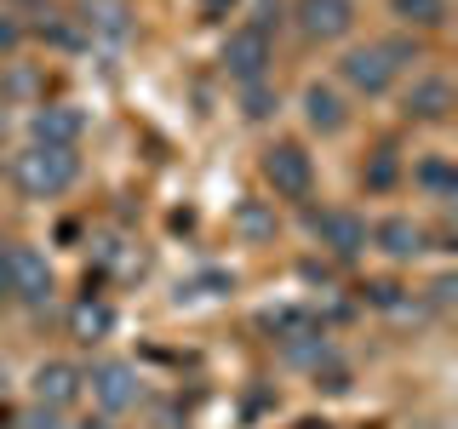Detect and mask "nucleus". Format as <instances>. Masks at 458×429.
Returning <instances> with one entry per match:
<instances>
[{
  "instance_id": "20e7f679",
  "label": "nucleus",
  "mask_w": 458,
  "mask_h": 429,
  "mask_svg": "<svg viewBox=\"0 0 458 429\" xmlns=\"http://www.w3.org/2000/svg\"><path fill=\"white\" fill-rule=\"evenodd\" d=\"M258 166H264V183H269L281 200H310V195H315V155L304 149V143H293V138L269 143Z\"/></svg>"
},
{
  "instance_id": "f257e3e1",
  "label": "nucleus",
  "mask_w": 458,
  "mask_h": 429,
  "mask_svg": "<svg viewBox=\"0 0 458 429\" xmlns=\"http://www.w3.org/2000/svg\"><path fill=\"white\" fill-rule=\"evenodd\" d=\"M419 63V40H367V46H350L338 57V75L350 92L361 97H384L401 80V69Z\"/></svg>"
},
{
  "instance_id": "4468645a",
  "label": "nucleus",
  "mask_w": 458,
  "mask_h": 429,
  "mask_svg": "<svg viewBox=\"0 0 458 429\" xmlns=\"http://www.w3.org/2000/svg\"><path fill=\"white\" fill-rule=\"evenodd\" d=\"M69 332H75L81 343H98L114 332V309L104 304V298H81L75 309H69Z\"/></svg>"
},
{
  "instance_id": "ddd939ff",
  "label": "nucleus",
  "mask_w": 458,
  "mask_h": 429,
  "mask_svg": "<svg viewBox=\"0 0 458 429\" xmlns=\"http://www.w3.org/2000/svg\"><path fill=\"white\" fill-rule=\"evenodd\" d=\"M372 247H378L384 257H395V264H412L424 247H429V235H424V223H412V218H384L378 229H372Z\"/></svg>"
},
{
  "instance_id": "39448f33",
  "label": "nucleus",
  "mask_w": 458,
  "mask_h": 429,
  "mask_svg": "<svg viewBox=\"0 0 458 429\" xmlns=\"http://www.w3.org/2000/svg\"><path fill=\"white\" fill-rule=\"evenodd\" d=\"M310 235H315V247H321V252L344 257V264L367 252V223L355 218L350 206H321V212H310Z\"/></svg>"
},
{
  "instance_id": "393cba45",
  "label": "nucleus",
  "mask_w": 458,
  "mask_h": 429,
  "mask_svg": "<svg viewBox=\"0 0 458 429\" xmlns=\"http://www.w3.org/2000/svg\"><path fill=\"white\" fill-rule=\"evenodd\" d=\"M0 390H6V366H0Z\"/></svg>"
},
{
  "instance_id": "9b49d317",
  "label": "nucleus",
  "mask_w": 458,
  "mask_h": 429,
  "mask_svg": "<svg viewBox=\"0 0 458 429\" xmlns=\"http://www.w3.org/2000/svg\"><path fill=\"white\" fill-rule=\"evenodd\" d=\"M304 126H310V132H321V138H338L344 126H350V109H344V97L327 80H310L304 86Z\"/></svg>"
},
{
  "instance_id": "6e6552de",
  "label": "nucleus",
  "mask_w": 458,
  "mask_h": 429,
  "mask_svg": "<svg viewBox=\"0 0 458 429\" xmlns=\"http://www.w3.org/2000/svg\"><path fill=\"white\" fill-rule=\"evenodd\" d=\"M86 132V114L75 104H40L29 114V143H52V149H75Z\"/></svg>"
},
{
  "instance_id": "f8f14e48",
  "label": "nucleus",
  "mask_w": 458,
  "mask_h": 429,
  "mask_svg": "<svg viewBox=\"0 0 458 429\" xmlns=\"http://www.w3.org/2000/svg\"><path fill=\"white\" fill-rule=\"evenodd\" d=\"M401 104H407L412 121H429V126H436V121H447V114H453V80L447 75H419V80L407 86V97H401Z\"/></svg>"
},
{
  "instance_id": "423d86ee",
  "label": "nucleus",
  "mask_w": 458,
  "mask_h": 429,
  "mask_svg": "<svg viewBox=\"0 0 458 429\" xmlns=\"http://www.w3.org/2000/svg\"><path fill=\"white\" fill-rule=\"evenodd\" d=\"M86 390H92V400L104 412H132L138 395H143V378L132 361H92V372H86Z\"/></svg>"
},
{
  "instance_id": "4be33fe9",
  "label": "nucleus",
  "mask_w": 458,
  "mask_h": 429,
  "mask_svg": "<svg viewBox=\"0 0 458 429\" xmlns=\"http://www.w3.org/2000/svg\"><path fill=\"white\" fill-rule=\"evenodd\" d=\"M18 40H23V23L12 12H0V46H18Z\"/></svg>"
},
{
  "instance_id": "0eeeda50",
  "label": "nucleus",
  "mask_w": 458,
  "mask_h": 429,
  "mask_svg": "<svg viewBox=\"0 0 458 429\" xmlns=\"http://www.w3.org/2000/svg\"><path fill=\"white\" fill-rule=\"evenodd\" d=\"M52 292H57V275H52L47 252L12 247V292H6V298H18V304H29V309H47Z\"/></svg>"
},
{
  "instance_id": "5701e85b",
  "label": "nucleus",
  "mask_w": 458,
  "mask_h": 429,
  "mask_svg": "<svg viewBox=\"0 0 458 429\" xmlns=\"http://www.w3.org/2000/svg\"><path fill=\"white\" fill-rule=\"evenodd\" d=\"M12 292V240H0V298Z\"/></svg>"
},
{
  "instance_id": "2eb2a0df",
  "label": "nucleus",
  "mask_w": 458,
  "mask_h": 429,
  "mask_svg": "<svg viewBox=\"0 0 458 429\" xmlns=\"http://www.w3.org/2000/svg\"><path fill=\"white\" fill-rule=\"evenodd\" d=\"M412 183L429 189L436 200H453L458 195V178H453V161H447V155H429V161H419V166H412Z\"/></svg>"
},
{
  "instance_id": "a211bd4d",
  "label": "nucleus",
  "mask_w": 458,
  "mask_h": 429,
  "mask_svg": "<svg viewBox=\"0 0 458 429\" xmlns=\"http://www.w3.org/2000/svg\"><path fill=\"white\" fill-rule=\"evenodd\" d=\"M269 109H276L269 80H247V86H241V114H247V121H269Z\"/></svg>"
},
{
  "instance_id": "412c9836",
  "label": "nucleus",
  "mask_w": 458,
  "mask_h": 429,
  "mask_svg": "<svg viewBox=\"0 0 458 429\" xmlns=\"http://www.w3.org/2000/svg\"><path fill=\"white\" fill-rule=\"evenodd\" d=\"M18 424H23V429H69V424H64V412H57V407H40V400L23 412Z\"/></svg>"
},
{
  "instance_id": "aec40b11",
  "label": "nucleus",
  "mask_w": 458,
  "mask_h": 429,
  "mask_svg": "<svg viewBox=\"0 0 458 429\" xmlns=\"http://www.w3.org/2000/svg\"><path fill=\"white\" fill-rule=\"evenodd\" d=\"M395 155L390 149H378V155H372V166H367V189H390V183H395Z\"/></svg>"
},
{
  "instance_id": "f03ea898",
  "label": "nucleus",
  "mask_w": 458,
  "mask_h": 429,
  "mask_svg": "<svg viewBox=\"0 0 458 429\" xmlns=\"http://www.w3.org/2000/svg\"><path fill=\"white\" fill-rule=\"evenodd\" d=\"M12 183L23 200H57L81 183V155L75 149H52V143H29L12 161Z\"/></svg>"
},
{
  "instance_id": "9d476101",
  "label": "nucleus",
  "mask_w": 458,
  "mask_h": 429,
  "mask_svg": "<svg viewBox=\"0 0 458 429\" xmlns=\"http://www.w3.org/2000/svg\"><path fill=\"white\" fill-rule=\"evenodd\" d=\"M298 29L310 40H344L355 29V0H298Z\"/></svg>"
},
{
  "instance_id": "dca6fc26",
  "label": "nucleus",
  "mask_w": 458,
  "mask_h": 429,
  "mask_svg": "<svg viewBox=\"0 0 458 429\" xmlns=\"http://www.w3.org/2000/svg\"><path fill=\"white\" fill-rule=\"evenodd\" d=\"M390 12L407 29H441L447 23V0H390Z\"/></svg>"
},
{
  "instance_id": "b1692460",
  "label": "nucleus",
  "mask_w": 458,
  "mask_h": 429,
  "mask_svg": "<svg viewBox=\"0 0 458 429\" xmlns=\"http://www.w3.org/2000/svg\"><path fill=\"white\" fill-rule=\"evenodd\" d=\"M81 429H109V424H104V418H92V424H81Z\"/></svg>"
},
{
  "instance_id": "1a4fd4ad",
  "label": "nucleus",
  "mask_w": 458,
  "mask_h": 429,
  "mask_svg": "<svg viewBox=\"0 0 458 429\" xmlns=\"http://www.w3.org/2000/svg\"><path fill=\"white\" fill-rule=\"evenodd\" d=\"M81 395H86V372L75 361H40L35 366V400H40V407L69 412Z\"/></svg>"
},
{
  "instance_id": "f3484780",
  "label": "nucleus",
  "mask_w": 458,
  "mask_h": 429,
  "mask_svg": "<svg viewBox=\"0 0 458 429\" xmlns=\"http://www.w3.org/2000/svg\"><path fill=\"white\" fill-rule=\"evenodd\" d=\"M235 229L247 240H276V212H269L264 200H241V206H235Z\"/></svg>"
},
{
  "instance_id": "6ab92c4d",
  "label": "nucleus",
  "mask_w": 458,
  "mask_h": 429,
  "mask_svg": "<svg viewBox=\"0 0 458 429\" xmlns=\"http://www.w3.org/2000/svg\"><path fill=\"white\" fill-rule=\"evenodd\" d=\"M235 286V275H224V269H207V275H195L190 286H183V298H218Z\"/></svg>"
},
{
  "instance_id": "7ed1b4c3",
  "label": "nucleus",
  "mask_w": 458,
  "mask_h": 429,
  "mask_svg": "<svg viewBox=\"0 0 458 429\" xmlns=\"http://www.w3.org/2000/svg\"><path fill=\"white\" fill-rule=\"evenodd\" d=\"M269 63H276V40H269V6H264V18H247L241 29H229L224 69L235 86H247V80H269Z\"/></svg>"
}]
</instances>
